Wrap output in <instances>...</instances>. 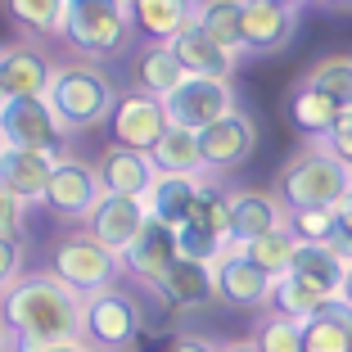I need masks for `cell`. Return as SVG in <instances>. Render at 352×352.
<instances>
[{
    "mask_svg": "<svg viewBox=\"0 0 352 352\" xmlns=\"http://www.w3.org/2000/svg\"><path fill=\"white\" fill-rule=\"evenodd\" d=\"M0 325L14 352H45L54 343L82 339V298L63 289L50 271H32L0 294Z\"/></svg>",
    "mask_w": 352,
    "mask_h": 352,
    "instance_id": "cell-1",
    "label": "cell"
},
{
    "mask_svg": "<svg viewBox=\"0 0 352 352\" xmlns=\"http://www.w3.org/2000/svg\"><path fill=\"white\" fill-rule=\"evenodd\" d=\"M45 104H50L54 122L68 135L95 131V126H104L109 113H113L118 86L95 63H59L50 73V86H45Z\"/></svg>",
    "mask_w": 352,
    "mask_h": 352,
    "instance_id": "cell-2",
    "label": "cell"
},
{
    "mask_svg": "<svg viewBox=\"0 0 352 352\" xmlns=\"http://www.w3.org/2000/svg\"><path fill=\"white\" fill-rule=\"evenodd\" d=\"M352 190V167L339 163L321 140L298 145L276 176V195L285 208H334Z\"/></svg>",
    "mask_w": 352,
    "mask_h": 352,
    "instance_id": "cell-3",
    "label": "cell"
},
{
    "mask_svg": "<svg viewBox=\"0 0 352 352\" xmlns=\"http://www.w3.org/2000/svg\"><path fill=\"white\" fill-rule=\"evenodd\" d=\"M131 10L122 0H68L63 5V41L82 59H113L131 45Z\"/></svg>",
    "mask_w": 352,
    "mask_h": 352,
    "instance_id": "cell-4",
    "label": "cell"
},
{
    "mask_svg": "<svg viewBox=\"0 0 352 352\" xmlns=\"http://www.w3.org/2000/svg\"><path fill=\"white\" fill-rule=\"evenodd\" d=\"M118 267H122V258L109 253L100 239H91L86 230L54 239V249H50V276L59 280L63 289H73L77 298H91V294L109 289L118 280Z\"/></svg>",
    "mask_w": 352,
    "mask_h": 352,
    "instance_id": "cell-5",
    "label": "cell"
},
{
    "mask_svg": "<svg viewBox=\"0 0 352 352\" xmlns=\"http://www.w3.org/2000/svg\"><path fill=\"white\" fill-rule=\"evenodd\" d=\"M140 307L131 294H122L118 285L82 298V343H91L95 352H126L140 343Z\"/></svg>",
    "mask_w": 352,
    "mask_h": 352,
    "instance_id": "cell-6",
    "label": "cell"
},
{
    "mask_svg": "<svg viewBox=\"0 0 352 352\" xmlns=\"http://www.w3.org/2000/svg\"><path fill=\"white\" fill-rule=\"evenodd\" d=\"M235 86L217 82V77H186L172 95L163 100V113L172 126H186V131H204L217 118L235 113Z\"/></svg>",
    "mask_w": 352,
    "mask_h": 352,
    "instance_id": "cell-7",
    "label": "cell"
},
{
    "mask_svg": "<svg viewBox=\"0 0 352 352\" xmlns=\"http://www.w3.org/2000/svg\"><path fill=\"white\" fill-rule=\"evenodd\" d=\"M0 131H5V140H10L14 149H36V154H50V158H59L63 140H68V131L54 122L45 95L5 100L0 104Z\"/></svg>",
    "mask_w": 352,
    "mask_h": 352,
    "instance_id": "cell-8",
    "label": "cell"
},
{
    "mask_svg": "<svg viewBox=\"0 0 352 352\" xmlns=\"http://www.w3.org/2000/svg\"><path fill=\"white\" fill-rule=\"evenodd\" d=\"M100 195H104V186H100V172L91 163H82V158H54V172H50V186H45L41 204L63 221H86L91 208L100 204Z\"/></svg>",
    "mask_w": 352,
    "mask_h": 352,
    "instance_id": "cell-9",
    "label": "cell"
},
{
    "mask_svg": "<svg viewBox=\"0 0 352 352\" xmlns=\"http://www.w3.org/2000/svg\"><path fill=\"white\" fill-rule=\"evenodd\" d=\"M167 126H172V122H167V113H163V100H154V95H145V91L118 95L113 113H109V131H113V145L135 149V154H149Z\"/></svg>",
    "mask_w": 352,
    "mask_h": 352,
    "instance_id": "cell-10",
    "label": "cell"
},
{
    "mask_svg": "<svg viewBox=\"0 0 352 352\" xmlns=\"http://www.w3.org/2000/svg\"><path fill=\"white\" fill-rule=\"evenodd\" d=\"M149 221V208L145 199H126V195H100V204L91 208V217H86V235L100 239L109 253L122 258L131 249V239L140 235V226Z\"/></svg>",
    "mask_w": 352,
    "mask_h": 352,
    "instance_id": "cell-11",
    "label": "cell"
},
{
    "mask_svg": "<svg viewBox=\"0 0 352 352\" xmlns=\"http://www.w3.org/2000/svg\"><path fill=\"white\" fill-rule=\"evenodd\" d=\"M253 145H258V122L249 113H239V109L199 131V154H204L208 172H230V167L249 163Z\"/></svg>",
    "mask_w": 352,
    "mask_h": 352,
    "instance_id": "cell-12",
    "label": "cell"
},
{
    "mask_svg": "<svg viewBox=\"0 0 352 352\" xmlns=\"http://www.w3.org/2000/svg\"><path fill=\"white\" fill-rule=\"evenodd\" d=\"M285 226V204L276 190H230V221H226V244L244 249L253 239L271 235Z\"/></svg>",
    "mask_w": 352,
    "mask_h": 352,
    "instance_id": "cell-13",
    "label": "cell"
},
{
    "mask_svg": "<svg viewBox=\"0 0 352 352\" xmlns=\"http://www.w3.org/2000/svg\"><path fill=\"white\" fill-rule=\"evenodd\" d=\"M212 294H217L226 307H235V311H258V307H267L271 276L258 271L239 249H226L221 262L212 267Z\"/></svg>",
    "mask_w": 352,
    "mask_h": 352,
    "instance_id": "cell-14",
    "label": "cell"
},
{
    "mask_svg": "<svg viewBox=\"0 0 352 352\" xmlns=\"http://www.w3.org/2000/svg\"><path fill=\"white\" fill-rule=\"evenodd\" d=\"M54 63L45 59L36 45L10 41L0 45V104L5 100H28V95H45Z\"/></svg>",
    "mask_w": 352,
    "mask_h": 352,
    "instance_id": "cell-15",
    "label": "cell"
},
{
    "mask_svg": "<svg viewBox=\"0 0 352 352\" xmlns=\"http://www.w3.org/2000/svg\"><path fill=\"white\" fill-rule=\"evenodd\" d=\"M172 262H176V230L163 226V221H154V217L140 226V235L131 239V249L122 253V267L131 271L135 280H145L149 289H158V280L167 276Z\"/></svg>",
    "mask_w": 352,
    "mask_h": 352,
    "instance_id": "cell-16",
    "label": "cell"
},
{
    "mask_svg": "<svg viewBox=\"0 0 352 352\" xmlns=\"http://www.w3.org/2000/svg\"><path fill=\"white\" fill-rule=\"evenodd\" d=\"M95 172H100V186L104 195H126V199H145L149 186H154V158L149 154H135V149H122V145H109L100 154V163H95Z\"/></svg>",
    "mask_w": 352,
    "mask_h": 352,
    "instance_id": "cell-17",
    "label": "cell"
},
{
    "mask_svg": "<svg viewBox=\"0 0 352 352\" xmlns=\"http://www.w3.org/2000/svg\"><path fill=\"white\" fill-rule=\"evenodd\" d=\"M208 176V172H204ZM204 176H186V172H158L154 186L145 195L149 217L163 221V226H186L195 217V204H199V190H204Z\"/></svg>",
    "mask_w": 352,
    "mask_h": 352,
    "instance_id": "cell-18",
    "label": "cell"
},
{
    "mask_svg": "<svg viewBox=\"0 0 352 352\" xmlns=\"http://www.w3.org/2000/svg\"><path fill=\"white\" fill-rule=\"evenodd\" d=\"M298 10L267 5V0H244V54H276L289 45Z\"/></svg>",
    "mask_w": 352,
    "mask_h": 352,
    "instance_id": "cell-19",
    "label": "cell"
},
{
    "mask_svg": "<svg viewBox=\"0 0 352 352\" xmlns=\"http://www.w3.org/2000/svg\"><path fill=\"white\" fill-rule=\"evenodd\" d=\"M50 172H54V158L50 154H36V149H14V145L0 154V186L10 190L19 204H41L45 186H50Z\"/></svg>",
    "mask_w": 352,
    "mask_h": 352,
    "instance_id": "cell-20",
    "label": "cell"
},
{
    "mask_svg": "<svg viewBox=\"0 0 352 352\" xmlns=\"http://www.w3.org/2000/svg\"><path fill=\"white\" fill-rule=\"evenodd\" d=\"M172 54L181 59L186 77H217V82H230V73H235V63H239V54H230L226 45H217L204 28H195V23L172 41Z\"/></svg>",
    "mask_w": 352,
    "mask_h": 352,
    "instance_id": "cell-21",
    "label": "cell"
},
{
    "mask_svg": "<svg viewBox=\"0 0 352 352\" xmlns=\"http://www.w3.org/2000/svg\"><path fill=\"white\" fill-rule=\"evenodd\" d=\"M195 5L199 0H131V28L145 36V41L172 45L181 32L195 23Z\"/></svg>",
    "mask_w": 352,
    "mask_h": 352,
    "instance_id": "cell-22",
    "label": "cell"
},
{
    "mask_svg": "<svg viewBox=\"0 0 352 352\" xmlns=\"http://www.w3.org/2000/svg\"><path fill=\"white\" fill-rule=\"evenodd\" d=\"M154 294L167 302V307H176V311L208 307V302L217 298V294H212V267L176 258L172 267H167V276L158 280V289H154Z\"/></svg>",
    "mask_w": 352,
    "mask_h": 352,
    "instance_id": "cell-23",
    "label": "cell"
},
{
    "mask_svg": "<svg viewBox=\"0 0 352 352\" xmlns=\"http://www.w3.org/2000/svg\"><path fill=\"white\" fill-rule=\"evenodd\" d=\"M302 352H352V307L330 298L321 316L302 321Z\"/></svg>",
    "mask_w": 352,
    "mask_h": 352,
    "instance_id": "cell-24",
    "label": "cell"
},
{
    "mask_svg": "<svg viewBox=\"0 0 352 352\" xmlns=\"http://www.w3.org/2000/svg\"><path fill=\"white\" fill-rule=\"evenodd\" d=\"M325 302H330V294H321L316 285H307L302 276H289V271L271 280V294H267V311L289 316V321H311V316H321Z\"/></svg>",
    "mask_w": 352,
    "mask_h": 352,
    "instance_id": "cell-25",
    "label": "cell"
},
{
    "mask_svg": "<svg viewBox=\"0 0 352 352\" xmlns=\"http://www.w3.org/2000/svg\"><path fill=\"white\" fill-rule=\"evenodd\" d=\"M343 271H348V262L339 258V249L334 244H298L289 258V276H302L307 285H316L321 294H339L343 285Z\"/></svg>",
    "mask_w": 352,
    "mask_h": 352,
    "instance_id": "cell-26",
    "label": "cell"
},
{
    "mask_svg": "<svg viewBox=\"0 0 352 352\" xmlns=\"http://www.w3.org/2000/svg\"><path fill=\"white\" fill-rule=\"evenodd\" d=\"M135 82H140V91H145V95H154V100H167L176 86L186 82V68H181V59L172 54V45L149 41L145 50L135 54Z\"/></svg>",
    "mask_w": 352,
    "mask_h": 352,
    "instance_id": "cell-27",
    "label": "cell"
},
{
    "mask_svg": "<svg viewBox=\"0 0 352 352\" xmlns=\"http://www.w3.org/2000/svg\"><path fill=\"white\" fill-rule=\"evenodd\" d=\"M195 28H204L230 54H244V0H199Z\"/></svg>",
    "mask_w": 352,
    "mask_h": 352,
    "instance_id": "cell-28",
    "label": "cell"
},
{
    "mask_svg": "<svg viewBox=\"0 0 352 352\" xmlns=\"http://www.w3.org/2000/svg\"><path fill=\"white\" fill-rule=\"evenodd\" d=\"M343 113V104H334L330 95H321L316 86H307V82H298L294 86V95H289V122L298 126L307 140H325V131L334 126V118Z\"/></svg>",
    "mask_w": 352,
    "mask_h": 352,
    "instance_id": "cell-29",
    "label": "cell"
},
{
    "mask_svg": "<svg viewBox=\"0 0 352 352\" xmlns=\"http://www.w3.org/2000/svg\"><path fill=\"white\" fill-rule=\"evenodd\" d=\"M158 172H186V176H204V154H199V131H186V126H167L158 135V145L149 149Z\"/></svg>",
    "mask_w": 352,
    "mask_h": 352,
    "instance_id": "cell-30",
    "label": "cell"
},
{
    "mask_svg": "<svg viewBox=\"0 0 352 352\" xmlns=\"http://www.w3.org/2000/svg\"><path fill=\"white\" fill-rule=\"evenodd\" d=\"M63 5L68 0H0V14L28 36H63Z\"/></svg>",
    "mask_w": 352,
    "mask_h": 352,
    "instance_id": "cell-31",
    "label": "cell"
},
{
    "mask_svg": "<svg viewBox=\"0 0 352 352\" xmlns=\"http://www.w3.org/2000/svg\"><path fill=\"white\" fill-rule=\"evenodd\" d=\"M302 82L316 86L321 95H330L334 104L352 109V54H330V59H316L302 73Z\"/></svg>",
    "mask_w": 352,
    "mask_h": 352,
    "instance_id": "cell-32",
    "label": "cell"
},
{
    "mask_svg": "<svg viewBox=\"0 0 352 352\" xmlns=\"http://www.w3.org/2000/svg\"><path fill=\"white\" fill-rule=\"evenodd\" d=\"M294 249H298V239H294L289 230L280 226V230H271V235H262V239H253V244H244L239 253H244V258H249L258 271H267V276L276 280V276H285V271H289Z\"/></svg>",
    "mask_w": 352,
    "mask_h": 352,
    "instance_id": "cell-33",
    "label": "cell"
},
{
    "mask_svg": "<svg viewBox=\"0 0 352 352\" xmlns=\"http://www.w3.org/2000/svg\"><path fill=\"white\" fill-rule=\"evenodd\" d=\"M226 249H230L226 235H217V230L199 226V221H186V226H176V258L204 262V267H217Z\"/></svg>",
    "mask_w": 352,
    "mask_h": 352,
    "instance_id": "cell-34",
    "label": "cell"
},
{
    "mask_svg": "<svg viewBox=\"0 0 352 352\" xmlns=\"http://www.w3.org/2000/svg\"><path fill=\"white\" fill-rule=\"evenodd\" d=\"M285 230L298 244H334V208H285Z\"/></svg>",
    "mask_w": 352,
    "mask_h": 352,
    "instance_id": "cell-35",
    "label": "cell"
},
{
    "mask_svg": "<svg viewBox=\"0 0 352 352\" xmlns=\"http://www.w3.org/2000/svg\"><path fill=\"white\" fill-rule=\"evenodd\" d=\"M253 348L258 352H302V321L267 311L258 321V330H253Z\"/></svg>",
    "mask_w": 352,
    "mask_h": 352,
    "instance_id": "cell-36",
    "label": "cell"
},
{
    "mask_svg": "<svg viewBox=\"0 0 352 352\" xmlns=\"http://www.w3.org/2000/svg\"><path fill=\"white\" fill-rule=\"evenodd\" d=\"M190 221H199V226L226 235V221H230V190L204 176V190H199V204H195V217H190Z\"/></svg>",
    "mask_w": 352,
    "mask_h": 352,
    "instance_id": "cell-37",
    "label": "cell"
},
{
    "mask_svg": "<svg viewBox=\"0 0 352 352\" xmlns=\"http://www.w3.org/2000/svg\"><path fill=\"white\" fill-rule=\"evenodd\" d=\"M325 149H330L339 163H348L352 167V109H343L339 118H334V126L325 131V140H321Z\"/></svg>",
    "mask_w": 352,
    "mask_h": 352,
    "instance_id": "cell-38",
    "label": "cell"
},
{
    "mask_svg": "<svg viewBox=\"0 0 352 352\" xmlns=\"http://www.w3.org/2000/svg\"><path fill=\"white\" fill-rule=\"evenodd\" d=\"M334 249L343 262H352V190L334 204Z\"/></svg>",
    "mask_w": 352,
    "mask_h": 352,
    "instance_id": "cell-39",
    "label": "cell"
},
{
    "mask_svg": "<svg viewBox=\"0 0 352 352\" xmlns=\"http://www.w3.org/2000/svg\"><path fill=\"white\" fill-rule=\"evenodd\" d=\"M23 212H28V204H19L10 190L0 186V235L5 239H23Z\"/></svg>",
    "mask_w": 352,
    "mask_h": 352,
    "instance_id": "cell-40",
    "label": "cell"
},
{
    "mask_svg": "<svg viewBox=\"0 0 352 352\" xmlns=\"http://www.w3.org/2000/svg\"><path fill=\"white\" fill-rule=\"evenodd\" d=\"M19 276H23V244H19V239H5V235H0V294L10 289Z\"/></svg>",
    "mask_w": 352,
    "mask_h": 352,
    "instance_id": "cell-41",
    "label": "cell"
},
{
    "mask_svg": "<svg viewBox=\"0 0 352 352\" xmlns=\"http://www.w3.org/2000/svg\"><path fill=\"white\" fill-rule=\"evenodd\" d=\"M163 352H217V343L199 339V334H176V339L163 343Z\"/></svg>",
    "mask_w": 352,
    "mask_h": 352,
    "instance_id": "cell-42",
    "label": "cell"
},
{
    "mask_svg": "<svg viewBox=\"0 0 352 352\" xmlns=\"http://www.w3.org/2000/svg\"><path fill=\"white\" fill-rule=\"evenodd\" d=\"M334 298L352 307V262H348V271H343V285H339V294H334Z\"/></svg>",
    "mask_w": 352,
    "mask_h": 352,
    "instance_id": "cell-43",
    "label": "cell"
},
{
    "mask_svg": "<svg viewBox=\"0 0 352 352\" xmlns=\"http://www.w3.org/2000/svg\"><path fill=\"white\" fill-rule=\"evenodd\" d=\"M45 352H95V348L82 343V339H68V343H54V348H45Z\"/></svg>",
    "mask_w": 352,
    "mask_h": 352,
    "instance_id": "cell-44",
    "label": "cell"
},
{
    "mask_svg": "<svg viewBox=\"0 0 352 352\" xmlns=\"http://www.w3.org/2000/svg\"><path fill=\"white\" fill-rule=\"evenodd\" d=\"M217 352H258L253 339H235V343H217Z\"/></svg>",
    "mask_w": 352,
    "mask_h": 352,
    "instance_id": "cell-45",
    "label": "cell"
},
{
    "mask_svg": "<svg viewBox=\"0 0 352 352\" xmlns=\"http://www.w3.org/2000/svg\"><path fill=\"white\" fill-rule=\"evenodd\" d=\"M325 10H334V14H352V0H321Z\"/></svg>",
    "mask_w": 352,
    "mask_h": 352,
    "instance_id": "cell-46",
    "label": "cell"
},
{
    "mask_svg": "<svg viewBox=\"0 0 352 352\" xmlns=\"http://www.w3.org/2000/svg\"><path fill=\"white\" fill-rule=\"evenodd\" d=\"M0 352H14V343H10V334H5V325H0Z\"/></svg>",
    "mask_w": 352,
    "mask_h": 352,
    "instance_id": "cell-47",
    "label": "cell"
},
{
    "mask_svg": "<svg viewBox=\"0 0 352 352\" xmlns=\"http://www.w3.org/2000/svg\"><path fill=\"white\" fill-rule=\"evenodd\" d=\"M267 5H285V10H298L302 0H267Z\"/></svg>",
    "mask_w": 352,
    "mask_h": 352,
    "instance_id": "cell-48",
    "label": "cell"
},
{
    "mask_svg": "<svg viewBox=\"0 0 352 352\" xmlns=\"http://www.w3.org/2000/svg\"><path fill=\"white\" fill-rule=\"evenodd\" d=\"M5 149H10V140H5V131H0V154H5Z\"/></svg>",
    "mask_w": 352,
    "mask_h": 352,
    "instance_id": "cell-49",
    "label": "cell"
},
{
    "mask_svg": "<svg viewBox=\"0 0 352 352\" xmlns=\"http://www.w3.org/2000/svg\"><path fill=\"white\" fill-rule=\"evenodd\" d=\"M122 5H131V0H122Z\"/></svg>",
    "mask_w": 352,
    "mask_h": 352,
    "instance_id": "cell-50",
    "label": "cell"
}]
</instances>
